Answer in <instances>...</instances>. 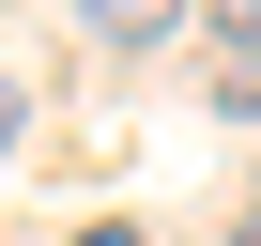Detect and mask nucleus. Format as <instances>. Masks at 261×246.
Wrapping results in <instances>:
<instances>
[{"instance_id":"1","label":"nucleus","mask_w":261,"mask_h":246,"mask_svg":"<svg viewBox=\"0 0 261 246\" xmlns=\"http://www.w3.org/2000/svg\"><path fill=\"white\" fill-rule=\"evenodd\" d=\"M77 16H92V46H154V31L185 16V0H77Z\"/></svg>"},{"instance_id":"2","label":"nucleus","mask_w":261,"mask_h":246,"mask_svg":"<svg viewBox=\"0 0 261 246\" xmlns=\"http://www.w3.org/2000/svg\"><path fill=\"white\" fill-rule=\"evenodd\" d=\"M215 46H230V62H261V0H215Z\"/></svg>"},{"instance_id":"3","label":"nucleus","mask_w":261,"mask_h":246,"mask_svg":"<svg viewBox=\"0 0 261 246\" xmlns=\"http://www.w3.org/2000/svg\"><path fill=\"white\" fill-rule=\"evenodd\" d=\"M77 246H154V231H123V215H108V231H77Z\"/></svg>"},{"instance_id":"4","label":"nucleus","mask_w":261,"mask_h":246,"mask_svg":"<svg viewBox=\"0 0 261 246\" xmlns=\"http://www.w3.org/2000/svg\"><path fill=\"white\" fill-rule=\"evenodd\" d=\"M0 154H16V77H0Z\"/></svg>"}]
</instances>
